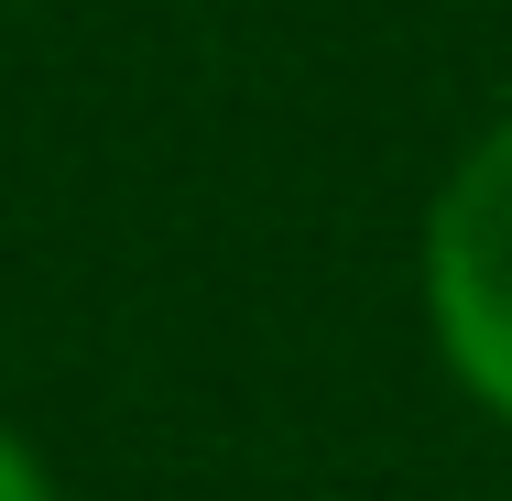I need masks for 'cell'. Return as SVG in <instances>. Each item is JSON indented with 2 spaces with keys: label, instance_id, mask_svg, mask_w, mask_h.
<instances>
[{
  "label": "cell",
  "instance_id": "1",
  "mask_svg": "<svg viewBox=\"0 0 512 501\" xmlns=\"http://www.w3.org/2000/svg\"><path fill=\"white\" fill-rule=\"evenodd\" d=\"M425 305L458 360V382L512 414V120L447 175L436 229H425Z\"/></svg>",
  "mask_w": 512,
  "mask_h": 501
},
{
  "label": "cell",
  "instance_id": "2",
  "mask_svg": "<svg viewBox=\"0 0 512 501\" xmlns=\"http://www.w3.org/2000/svg\"><path fill=\"white\" fill-rule=\"evenodd\" d=\"M0 501H55V491H44V469H33L11 436H0Z\"/></svg>",
  "mask_w": 512,
  "mask_h": 501
}]
</instances>
